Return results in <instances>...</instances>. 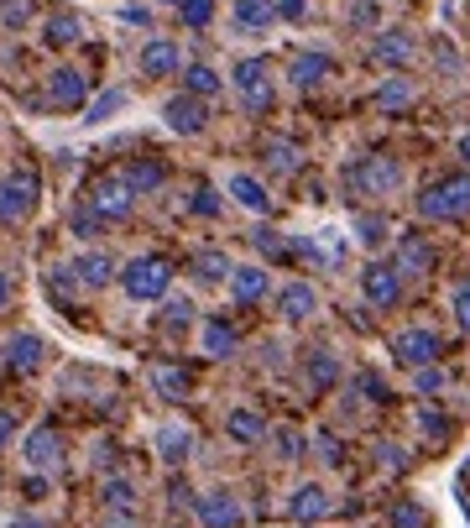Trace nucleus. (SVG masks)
<instances>
[{
  "instance_id": "f257e3e1",
  "label": "nucleus",
  "mask_w": 470,
  "mask_h": 528,
  "mask_svg": "<svg viewBox=\"0 0 470 528\" xmlns=\"http://www.w3.org/2000/svg\"><path fill=\"white\" fill-rule=\"evenodd\" d=\"M418 215H423V220H434V225L465 220V215H470V168H465V173H450V178L423 183V194H418Z\"/></svg>"
},
{
  "instance_id": "f03ea898",
  "label": "nucleus",
  "mask_w": 470,
  "mask_h": 528,
  "mask_svg": "<svg viewBox=\"0 0 470 528\" xmlns=\"http://www.w3.org/2000/svg\"><path fill=\"white\" fill-rule=\"evenodd\" d=\"M121 288H126L131 304H162V298H168V288H173V262H162V257H136V262H126V272H121Z\"/></svg>"
},
{
  "instance_id": "7ed1b4c3",
  "label": "nucleus",
  "mask_w": 470,
  "mask_h": 528,
  "mask_svg": "<svg viewBox=\"0 0 470 528\" xmlns=\"http://www.w3.org/2000/svg\"><path fill=\"white\" fill-rule=\"evenodd\" d=\"M345 178L361 199H387V194L403 189V163H397V157H361Z\"/></svg>"
},
{
  "instance_id": "20e7f679",
  "label": "nucleus",
  "mask_w": 470,
  "mask_h": 528,
  "mask_svg": "<svg viewBox=\"0 0 470 528\" xmlns=\"http://www.w3.org/2000/svg\"><path fill=\"white\" fill-rule=\"evenodd\" d=\"M37 194H42V183L32 168H16L0 178V225H21L32 210H37Z\"/></svg>"
},
{
  "instance_id": "39448f33",
  "label": "nucleus",
  "mask_w": 470,
  "mask_h": 528,
  "mask_svg": "<svg viewBox=\"0 0 470 528\" xmlns=\"http://www.w3.org/2000/svg\"><path fill=\"white\" fill-rule=\"evenodd\" d=\"M235 95H241V105L251 110V116H267L272 110V74H267V63L262 58H241L235 63Z\"/></svg>"
},
{
  "instance_id": "423d86ee",
  "label": "nucleus",
  "mask_w": 470,
  "mask_h": 528,
  "mask_svg": "<svg viewBox=\"0 0 470 528\" xmlns=\"http://www.w3.org/2000/svg\"><path fill=\"white\" fill-rule=\"evenodd\" d=\"M403 272H397V262H366L361 272V293H366V304L371 309H397L403 304Z\"/></svg>"
},
{
  "instance_id": "0eeeda50",
  "label": "nucleus",
  "mask_w": 470,
  "mask_h": 528,
  "mask_svg": "<svg viewBox=\"0 0 470 528\" xmlns=\"http://www.w3.org/2000/svg\"><path fill=\"white\" fill-rule=\"evenodd\" d=\"M194 518H199V528H235L246 518V508L230 487H209V492L194 497Z\"/></svg>"
},
{
  "instance_id": "6e6552de",
  "label": "nucleus",
  "mask_w": 470,
  "mask_h": 528,
  "mask_svg": "<svg viewBox=\"0 0 470 528\" xmlns=\"http://www.w3.org/2000/svg\"><path fill=\"white\" fill-rule=\"evenodd\" d=\"M89 204L100 210L105 220H131L136 210V189L121 178V173H110V178H94V189H89Z\"/></svg>"
},
{
  "instance_id": "1a4fd4ad",
  "label": "nucleus",
  "mask_w": 470,
  "mask_h": 528,
  "mask_svg": "<svg viewBox=\"0 0 470 528\" xmlns=\"http://www.w3.org/2000/svg\"><path fill=\"white\" fill-rule=\"evenodd\" d=\"M162 121H168V131H178V136H199L209 126V100L183 89V95H173L168 105H162Z\"/></svg>"
},
{
  "instance_id": "9d476101",
  "label": "nucleus",
  "mask_w": 470,
  "mask_h": 528,
  "mask_svg": "<svg viewBox=\"0 0 470 528\" xmlns=\"http://www.w3.org/2000/svg\"><path fill=\"white\" fill-rule=\"evenodd\" d=\"M418 58V42H413V32H403V27H382L371 37V63H382V68H408Z\"/></svg>"
},
{
  "instance_id": "9b49d317",
  "label": "nucleus",
  "mask_w": 470,
  "mask_h": 528,
  "mask_svg": "<svg viewBox=\"0 0 470 528\" xmlns=\"http://www.w3.org/2000/svg\"><path fill=\"white\" fill-rule=\"evenodd\" d=\"M21 455H27L32 471H58L63 466V434L53 424H37L27 440H21Z\"/></svg>"
},
{
  "instance_id": "f8f14e48",
  "label": "nucleus",
  "mask_w": 470,
  "mask_h": 528,
  "mask_svg": "<svg viewBox=\"0 0 470 528\" xmlns=\"http://www.w3.org/2000/svg\"><path fill=\"white\" fill-rule=\"evenodd\" d=\"M439 335L429 330V325H413V330H403L392 340V356L403 361V366H429V361H439Z\"/></svg>"
},
{
  "instance_id": "ddd939ff",
  "label": "nucleus",
  "mask_w": 470,
  "mask_h": 528,
  "mask_svg": "<svg viewBox=\"0 0 470 528\" xmlns=\"http://www.w3.org/2000/svg\"><path fill=\"white\" fill-rule=\"evenodd\" d=\"M47 100H53L58 110H79L84 100H89V84H84V74L79 68H53V74H47Z\"/></svg>"
},
{
  "instance_id": "4468645a",
  "label": "nucleus",
  "mask_w": 470,
  "mask_h": 528,
  "mask_svg": "<svg viewBox=\"0 0 470 528\" xmlns=\"http://www.w3.org/2000/svg\"><path fill=\"white\" fill-rule=\"evenodd\" d=\"M329 492L319 487V481H303V487H293V497H288V518L293 523H324L329 518Z\"/></svg>"
},
{
  "instance_id": "2eb2a0df",
  "label": "nucleus",
  "mask_w": 470,
  "mask_h": 528,
  "mask_svg": "<svg viewBox=\"0 0 470 528\" xmlns=\"http://www.w3.org/2000/svg\"><path fill=\"white\" fill-rule=\"evenodd\" d=\"M178 68H183V48H178V42L152 37L147 48H141V74H147V79H168V74H178Z\"/></svg>"
},
{
  "instance_id": "dca6fc26",
  "label": "nucleus",
  "mask_w": 470,
  "mask_h": 528,
  "mask_svg": "<svg viewBox=\"0 0 470 528\" xmlns=\"http://www.w3.org/2000/svg\"><path fill=\"white\" fill-rule=\"evenodd\" d=\"M319 309V293L314 283H288L277 293V314H282V325H303V319H314Z\"/></svg>"
},
{
  "instance_id": "f3484780",
  "label": "nucleus",
  "mask_w": 470,
  "mask_h": 528,
  "mask_svg": "<svg viewBox=\"0 0 470 528\" xmlns=\"http://www.w3.org/2000/svg\"><path fill=\"white\" fill-rule=\"evenodd\" d=\"M100 502H105V513L121 523V528H131L136 523V508H141V497H136V487L126 476H110L105 481V492H100Z\"/></svg>"
},
{
  "instance_id": "a211bd4d",
  "label": "nucleus",
  "mask_w": 470,
  "mask_h": 528,
  "mask_svg": "<svg viewBox=\"0 0 470 528\" xmlns=\"http://www.w3.org/2000/svg\"><path fill=\"white\" fill-rule=\"evenodd\" d=\"M329 74H335V58L329 53H293V63H288V84L293 89H319Z\"/></svg>"
},
{
  "instance_id": "6ab92c4d",
  "label": "nucleus",
  "mask_w": 470,
  "mask_h": 528,
  "mask_svg": "<svg viewBox=\"0 0 470 528\" xmlns=\"http://www.w3.org/2000/svg\"><path fill=\"white\" fill-rule=\"evenodd\" d=\"M397 272H403V278H429L434 272V246L423 236H403L397 241Z\"/></svg>"
},
{
  "instance_id": "aec40b11",
  "label": "nucleus",
  "mask_w": 470,
  "mask_h": 528,
  "mask_svg": "<svg viewBox=\"0 0 470 528\" xmlns=\"http://www.w3.org/2000/svg\"><path fill=\"white\" fill-rule=\"evenodd\" d=\"M272 27H277V6H272V0H235V32L262 37Z\"/></svg>"
},
{
  "instance_id": "412c9836",
  "label": "nucleus",
  "mask_w": 470,
  "mask_h": 528,
  "mask_svg": "<svg viewBox=\"0 0 470 528\" xmlns=\"http://www.w3.org/2000/svg\"><path fill=\"white\" fill-rule=\"evenodd\" d=\"M225 434H230L235 445H262L272 429H267V419H262V408H230Z\"/></svg>"
},
{
  "instance_id": "4be33fe9",
  "label": "nucleus",
  "mask_w": 470,
  "mask_h": 528,
  "mask_svg": "<svg viewBox=\"0 0 470 528\" xmlns=\"http://www.w3.org/2000/svg\"><path fill=\"white\" fill-rule=\"evenodd\" d=\"M225 194L241 204V210H251V215H267L272 210V194H267V183L262 178H251V173H235L230 183H225Z\"/></svg>"
},
{
  "instance_id": "5701e85b",
  "label": "nucleus",
  "mask_w": 470,
  "mask_h": 528,
  "mask_svg": "<svg viewBox=\"0 0 470 528\" xmlns=\"http://www.w3.org/2000/svg\"><path fill=\"white\" fill-rule=\"evenodd\" d=\"M230 293H235V304H262V298L272 293V278H267V267H235L230 272Z\"/></svg>"
},
{
  "instance_id": "b1692460",
  "label": "nucleus",
  "mask_w": 470,
  "mask_h": 528,
  "mask_svg": "<svg viewBox=\"0 0 470 528\" xmlns=\"http://www.w3.org/2000/svg\"><path fill=\"white\" fill-rule=\"evenodd\" d=\"M413 100H418V89H413L408 74H387L382 89H376V110H382V116H403Z\"/></svg>"
},
{
  "instance_id": "393cba45",
  "label": "nucleus",
  "mask_w": 470,
  "mask_h": 528,
  "mask_svg": "<svg viewBox=\"0 0 470 528\" xmlns=\"http://www.w3.org/2000/svg\"><path fill=\"white\" fill-rule=\"evenodd\" d=\"M79 37H84V21L74 11H47L42 16V42L47 48H74Z\"/></svg>"
},
{
  "instance_id": "a878e982",
  "label": "nucleus",
  "mask_w": 470,
  "mask_h": 528,
  "mask_svg": "<svg viewBox=\"0 0 470 528\" xmlns=\"http://www.w3.org/2000/svg\"><path fill=\"white\" fill-rule=\"evenodd\" d=\"M6 361L16 366V372H37V366L47 361V346H42V335H32V330L11 335V340H6Z\"/></svg>"
},
{
  "instance_id": "bb28decb",
  "label": "nucleus",
  "mask_w": 470,
  "mask_h": 528,
  "mask_svg": "<svg viewBox=\"0 0 470 528\" xmlns=\"http://www.w3.org/2000/svg\"><path fill=\"white\" fill-rule=\"evenodd\" d=\"M74 272H79L84 288H105V283L115 278V262L105 257V251H79V257H74Z\"/></svg>"
},
{
  "instance_id": "cd10ccee",
  "label": "nucleus",
  "mask_w": 470,
  "mask_h": 528,
  "mask_svg": "<svg viewBox=\"0 0 470 528\" xmlns=\"http://www.w3.org/2000/svg\"><path fill=\"white\" fill-rule=\"evenodd\" d=\"M157 450H162V461H168V466H183L188 450H194V434H188L183 424H162L157 429Z\"/></svg>"
},
{
  "instance_id": "c85d7f7f",
  "label": "nucleus",
  "mask_w": 470,
  "mask_h": 528,
  "mask_svg": "<svg viewBox=\"0 0 470 528\" xmlns=\"http://www.w3.org/2000/svg\"><path fill=\"white\" fill-rule=\"evenodd\" d=\"M121 178L136 189V199H147V194H157L162 183H168V168H162V163H147V157H141V163H131Z\"/></svg>"
},
{
  "instance_id": "c756f323",
  "label": "nucleus",
  "mask_w": 470,
  "mask_h": 528,
  "mask_svg": "<svg viewBox=\"0 0 470 528\" xmlns=\"http://www.w3.org/2000/svg\"><path fill=\"white\" fill-rule=\"evenodd\" d=\"M235 346H241V335H235L230 319H209L204 325V356H235Z\"/></svg>"
},
{
  "instance_id": "7c9ffc66",
  "label": "nucleus",
  "mask_w": 470,
  "mask_h": 528,
  "mask_svg": "<svg viewBox=\"0 0 470 528\" xmlns=\"http://www.w3.org/2000/svg\"><path fill=\"white\" fill-rule=\"evenodd\" d=\"M183 89H188V95H199V100H215L220 95V74L209 63H188L183 68Z\"/></svg>"
},
{
  "instance_id": "2f4dec72",
  "label": "nucleus",
  "mask_w": 470,
  "mask_h": 528,
  "mask_svg": "<svg viewBox=\"0 0 470 528\" xmlns=\"http://www.w3.org/2000/svg\"><path fill=\"white\" fill-rule=\"evenodd\" d=\"M230 272H235V262L225 257V251H199L194 257V278L199 283H230Z\"/></svg>"
},
{
  "instance_id": "473e14b6",
  "label": "nucleus",
  "mask_w": 470,
  "mask_h": 528,
  "mask_svg": "<svg viewBox=\"0 0 470 528\" xmlns=\"http://www.w3.org/2000/svg\"><path fill=\"white\" fill-rule=\"evenodd\" d=\"M262 163H267L272 173L288 178V173H298L303 157H298V147H293V142H277V136H272V142H262Z\"/></svg>"
},
{
  "instance_id": "72a5a7b5",
  "label": "nucleus",
  "mask_w": 470,
  "mask_h": 528,
  "mask_svg": "<svg viewBox=\"0 0 470 528\" xmlns=\"http://www.w3.org/2000/svg\"><path fill=\"white\" fill-rule=\"evenodd\" d=\"M309 382H314V387H335V382H340V356L324 351V346L309 351Z\"/></svg>"
},
{
  "instance_id": "f704fd0d",
  "label": "nucleus",
  "mask_w": 470,
  "mask_h": 528,
  "mask_svg": "<svg viewBox=\"0 0 470 528\" xmlns=\"http://www.w3.org/2000/svg\"><path fill=\"white\" fill-rule=\"evenodd\" d=\"M178 21H183L188 32H204L209 21H215V0H183V6H178Z\"/></svg>"
},
{
  "instance_id": "c9c22d12",
  "label": "nucleus",
  "mask_w": 470,
  "mask_h": 528,
  "mask_svg": "<svg viewBox=\"0 0 470 528\" xmlns=\"http://www.w3.org/2000/svg\"><path fill=\"white\" fill-rule=\"evenodd\" d=\"M115 110H126V89H105V95L89 105V116H84V121H89V126H105Z\"/></svg>"
},
{
  "instance_id": "e433bc0d",
  "label": "nucleus",
  "mask_w": 470,
  "mask_h": 528,
  "mask_svg": "<svg viewBox=\"0 0 470 528\" xmlns=\"http://www.w3.org/2000/svg\"><path fill=\"white\" fill-rule=\"evenodd\" d=\"M32 16H37L32 0H0V27H6V32H21Z\"/></svg>"
},
{
  "instance_id": "4c0bfd02",
  "label": "nucleus",
  "mask_w": 470,
  "mask_h": 528,
  "mask_svg": "<svg viewBox=\"0 0 470 528\" xmlns=\"http://www.w3.org/2000/svg\"><path fill=\"white\" fill-rule=\"evenodd\" d=\"M188 325H194V304H188V298H168V309H162V330L183 335Z\"/></svg>"
},
{
  "instance_id": "58836bf2",
  "label": "nucleus",
  "mask_w": 470,
  "mask_h": 528,
  "mask_svg": "<svg viewBox=\"0 0 470 528\" xmlns=\"http://www.w3.org/2000/svg\"><path fill=\"white\" fill-rule=\"evenodd\" d=\"M272 445H277V461H298V455H303V445H309V440H303L298 429H288V424H282V429H272Z\"/></svg>"
},
{
  "instance_id": "ea45409f",
  "label": "nucleus",
  "mask_w": 470,
  "mask_h": 528,
  "mask_svg": "<svg viewBox=\"0 0 470 528\" xmlns=\"http://www.w3.org/2000/svg\"><path fill=\"white\" fill-rule=\"evenodd\" d=\"M84 283H79V272L74 267H53V272H47V293H53V298H74Z\"/></svg>"
},
{
  "instance_id": "a19ab883",
  "label": "nucleus",
  "mask_w": 470,
  "mask_h": 528,
  "mask_svg": "<svg viewBox=\"0 0 470 528\" xmlns=\"http://www.w3.org/2000/svg\"><path fill=\"white\" fill-rule=\"evenodd\" d=\"M152 382H157L162 398H183V393H188V377L173 372V366H152Z\"/></svg>"
},
{
  "instance_id": "79ce46f5",
  "label": "nucleus",
  "mask_w": 470,
  "mask_h": 528,
  "mask_svg": "<svg viewBox=\"0 0 470 528\" xmlns=\"http://www.w3.org/2000/svg\"><path fill=\"white\" fill-rule=\"evenodd\" d=\"M356 236H361V246H382L387 220H382V215H361V220H356Z\"/></svg>"
},
{
  "instance_id": "37998d69",
  "label": "nucleus",
  "mask_w": 470,
  "mask_h": 528,
  "mask_svg": "<svg viewBox=\"0 0 470 528\" xmlns=\"http://www.w3.org/2000/svg\"><path fill=\"white\" fill-rule=\"evenodd\" d=\"M418 429L429 434V440H444V434H450V419H444L439 408H418Z\"/></svg>"
},
{
  "instance_id": "c03bdc74",
  "label": "nucleus",
  "mask_w": 470,
  "mask_h": 528,
  "mask_svg": "<svg viewBox=\"0 0 470 528\" xmlns=\"http://www.w3.org/2000/svg\"><path fill=\"white\" fill-rule=\"evenodd\" d=\"M423 523H429V518H423L418 502H397V508H392V528H423Z\"/></svg>"
},
{
  "instance_id": "a18cd8bd",
  "label": "nucleus",
  "mask_w": 470,
  "mask_h": 528,
  "mask_svg": "<svg viewBox=\"0 0 470 528\" xmlns=\"http://www.w3.org/2000/svg\"><path fill=\"white\" fill-rule=\"evenodd\" d=\"M413 387H418V393H439V387H444V372H439L434 361H429V366H413Z\"/></svg>"
},
{
  "instance_id": "49530a36",
  "label": "nucleus",
  "mask_w": 470,
  "mask_h": 528,
  "mask_svg": "<svg viewBox=\"0 0 470 528\" xmlns=\"http://www.w3.org/2000/svg\"><path fill=\"white\" fill-rule=\"evenodd\" d=\"M251 241H256V251H267V257H288V246H282V236H277V231H267V225H262V231H256Z\"/></svg>"
},
{
  "instance_id": "de8ad7c7",
  "label": "nucleus",
  "mask_w": 470,
  "mask_h": 528,
  "mask_svg": "<svg viewBox=\"0 0 470 528\" xmlns=\"http://www.w3.org/2000/svg\"><path fill=\"white\" fill-rule=\"evenodd\" d=\"M455 325H460V330L470 335V278H465V283L455 288Z\"/></svg>"
},
{
  "instance_id": "09e8293b",
  "label": "nucleus",
  "mask_w": 470,
  "mask_h": 528,
  "mask_svg": "<svg viewBox=\"0 0 470 528\" xmlns=\"http://www.w3.org/2000/svg\"><path fill=\"white\" fill-rule=\"evenodd\" d=\"M194 215L215 220V215H220V194H215V189H199V194H194Z\"/></svg>"
},
{
  "instance_id": "8fccbe9b",
  "label": "nucleus",
  "mask_w": 470,
  "mask_h": 528,
  "mask_svg": "<svg viewBox=\"0 0 470 528\" xmlns=\"http://www.w3.org/2000/svg\"><path fill=\"white\" fill-rule=\"evenodd\" d=\"M356 387H361V393H366V398H376V403H387V382H382V377H376V372H361V382H356Z\"/></svg>"
},
{
  "instance_id": "3c124183",
  "label": "nucleus",
  "mask_w": 470,
  "mask_h": 528,
  "mask_svg": "<svg viewBox=\"0 0 470 528\" xmlns=\"http://www.w3.org/2000/svg\"><path fill=\"white\" fill-rule=\"evenodd\" d=\"M115 16H121V21H131V27H152V11H147V6H131V0H126V6L115 11Z\"/></svg>"
},
{
  "instance_id": "603ef678",
  "label": "nucleus",
  "mask_w": 470,
  "mask_h": 528,
  "mask_svg": "<svg viewBox=\"0 0 470 528\" xmlns=\"http://www.w3.org/2000/svg\"><path fill=\"white\" fill-rule=\"evenodd\" d=\"M16 429H21V424H16V413H11V408H0V450H11Z\"/></svg>"
},
{
  "instance_id": "864d4df0",
  "label": "nucleus",
  "mask_w": 470,
  "mask_h": 528,
  "mask_svg": "<svg viewBox=\"0 0 470 528\" xmlns=\"http://www.w3.org/2000/svg\"><path fill=\"white\" fill-rule=\"evenodd\" d=\"M319 455H324L329 466H340V461H345V450H340V440H335V434H319Z\"/></svg>"
},
{
  "instance_id": "5fc2aeb1",
  "label": "nucleus",
  "mask_w": 470,
  "mask_h": 528,
  "mask_svg": "<svg viewBox=\"0 0 470 528\" xmlns=\"http://www.w3.org/2000/svg\"><path fill=\"white\" fill-rule=\"evenodd\" d=\"M434 58L444 74H460V53H450V42H434Z\"/></svg>"
},
{
  "instance_id": "6e6d98bb",
  "label": "nucleus",
  "mask_w": 470,
  "mask_h": 528,
  "mask_svg": "<svg viewBox=\"0 0 470 528\" xmlns=\"http://www.w3.org/2000/svg\"><path fill=\"white\" fill-rule=\"evenodd\" d=\"M376 16H382V11H376V0H361V6L350 11V21H356V27H376Z\"/></svg>"
},
{
  "instance_id": "4d7b16f0",
  "label": "nucleus",
  "mask_w": 470,
  "mask_h": 528,
  "mask_svg": "<svg viewBox=\"0 0 470 528\" xmlns=\"http://www.w3.org/2000/svg\"><path fill=\"white\" fill-rule=\"evenodd\" d=\"M382 466H392V471H403V466H408V455H403V445H382Z\"/></svg>"
},
{
  "instance_id": "13d9d810",
  "label": "nucleus",
  "mask_w": 470,
  "mask_h": 528,
  "mask_svg": "<svg viewBox=\"0 0 470 528\" xmlns=\"http://www.w3.org/2000/svg\"><path fill=\"white\" fill-rule=\"evenodd\" d=\"M303 11H309V0H282L277 16H288V21H303Z\"/></svg>"
},
{
  "instance_id": "bf43d9fd",
  "label": "nucleus",
  "mask_w": 470,
  "mask_h": 528,
  "mask_svg": "<svg viewBox=\"0 0 470 528\" xmlns=\"http://www.w3.org/2000/svg\"><path fill=\"white\" fill-rule=\"evenodd\" d=\"M21 497H32V502H42V497H47V481H42V476H32V481H27V487H21Z\"/></svg>"
},
{
  "instance_id": "052dcab7",
  "label": "nucleus",
  "mask_w": 470,
  "mask_h": 528,
  "mask_svg": "<svg viewBox=\"0 0 470 528\" xmlns=\"http://www.w3.org/2000/svg\"><path fill=\"white\" fill-rule=\"evenodd\" d=\"M11 528H47V523H42V518H32V513H16V518H11Z\"/></svg>"
},
{
  "instance_id": "680f3d73",
  "label": "nucleus",
  "mask_w": 470,
  "mask_h": 528,
  "mask_svg": "<svg viewBox=\"0 0 470 528\" xmlns=\"http://www.w3.org/2000/svg\"><path fill=\"white\" fill-rule=\"evenodd\" d=\"M455 157H460V163L470 168V131H465V136H460V142H455Z\"/></svg>"
},
{
  "instance_id": "e2e57ef3",
  "label": "nucleus",
  "mask_w": 470,
  "mask_h": 528,
  "mask_svg": "<svg viewBox=\"0 0 470 528\" xmlns=\"http://www.w3.org/2000/svg\"><path fill=\"white\" fill-rule=\"evenodd\" d=\"M6 304H11V278L0 272V309H6Z\"/></svg>"
},
{
  "instance_id": "0e129e2a",
  "label": "nucleus",
  "mask_w": 470,
  "mask_h": 528,
  "mask_svg": "<svg viewBox=\"0 0 470 528\" xmlns=\"http://www.w3.org/2000/svg\"><path fill=\"white\" fill-rule=\"evenodd\" d=\"M157 6H183V0H157Z\"/></svg>"
},
{
  "instance_id": "69168bd1",
  "label": "nucleus",
  "mask_w": 470,
  "mask_h": 528,
  "mask_svg": "<svg viewBox=\"0 0 470 528\" xmlns=\"http://www.w3.org/2000/svg\"><path fill=\"white\" fill-rule=\"evenodd\" d=\"M173 528H183V523H173Z\"/></svg>"
}]
</instances>
